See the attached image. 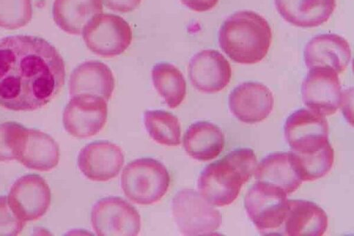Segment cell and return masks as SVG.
I'll list each match as a JSON object with an SVG mask.
<instances>
[{"instance_id":"6da1fadb","label":"cell","mask_w":354,"mask_h":236,"mask_svg":"<svg viewBox=\"0 0 354 236\" xmlns=\"http://www.w3.org/2000/svg\"><path fill=\"white\" fill-rule=\"evenodd\" d=\"M65 64L43 38L13 35L0 39V106L34 111L50 102L65 80Z\"/></svg>"},{"instance_id":"7a4b0ae2","label":"cell","mask_w":354,"mask_h":236,"mask_svg":"<svg viewBox=\"0 0 354 236\" xmlns=\"http://www.w3.org/2000/svg\"><path fill=\"white\" fill-rule=\"evenodd\" d=\"M257 165V157L252 149L230 152L201 172L197 183L200 194L214 206L231 204L239 196L242 185L254 174Z\"/></svg>"},{"instance_id":"3957f363","label":"cell","mask_w":354,"mask_h":236,"mask_svg":"<svg viewBox=\"0 0 354 236\" xmlns=\"http://www.w3.org/2000/svg\"><path fill=\"white\" fill-rule=\"evenodd\" d=\"M272 42L266 19L252 10L238 11L228 17L218 31L222 51L234 62L252 64L267 55Z\"/></svg>"},{"instance_id":"277c9868","label":"cell","mask_w":354,"mask_h":236,"mask_svg":"<svg viewBox=\"0 0 354 236\" xmlns=\"http://www.w3.org/2000/svg\"><path fill=\"white\" fill-rule=\"evenodd\" d=\"M170 183L167 169L159 161L142 158L129 163L121 175L125 196L139 205H151L167 193Z\"/></svg>"},{"instance_id":"5b68a950","label":"cell","mask_w":354,"mask_h":236,"mask_svg":"<svg viewBox=\"0 0 354 236\" xmlns=\"http://www.w3.org/2000/svg\"><path fill=\"white\" fill-rule=\"evenodd\" d=\"M287 194L280 188L257 181L247 192L244 206L246 212L263 235H282L288 210Z\"/></svg>"},{"instance_id":"8992f818","label":"cell","mask_w":354,"mask_h":236,"mask_svg":"<svg viewBox=\"0 0 354 236\" xmlns=\"http://www.w3.org/2000/svg\"><path fill=\"white\" fill-rule=\"evenodd\" d=\"M171 212L184 235H210L222 223L220 212L192 189L176 193L171 201Z\"/></svg>"},{"instance_id":"52a82bcc","label":"cell","mask_w":354,"mask_h":236,"mask_svg":"<svg viewBox=\"0 0 354 236\" xmlns=\"http://www.w3.org/2000/svg\"><path fill=\"white\" fill-rule=\"evenodd\" d=\"M84 42L93 53L112 57L124 53L132 41V30L122 17L113 14H98L84 26Z\"/></svg>"},{"instance_id":"ba28073f","label":"cell","mask_w":354,"mask_h":236,"mask_svg":"<svg viewBox=\"0 0 354 236\" xmlns=\"http://www.w3.org/2000/svg\"><path fill=\"white\" fill-rule=\"evenodd\" d=\"M91 222L99 236H135L141 228L137 210L119 197H107L92 207Z\"/></svg>"},{"instance_id":"9c48e42d","label":"cell","mask_w":354,"mask_h":236,"mask_svg":"<svg viewBox=\"0 0 354 236\" xmlns=\"http://www.w3.org/2000/svg\"><path fill=\"white\" fill-rule=\"evenodd\" d=\"M106 101L90 94L71 97L63 112V125L71 136L86 138L98 134L107 120Z\"/></svg>"},{"instance_id":"30bf717a","label":"cell","mask_w":354,"mask_h":236,"mask_svg":"<svg viewBox=\"0 0 354 236\" xmlns=\"http://www.w3.org/2000/svg\"><path fill=\"white\" fill-rule=\"evenodd\" d=\"M8 201L14 213L24 221H36L47 212L51 192L46 180L38 174H27L11 186Z\"/></svg>"},{"instance_id":"8fae6325","label":"cell","mask_w":354,"mask_h":236,"mask_svg":"<svg viewBox=\"0 0 354 236\" xmlns=\"http://www.w3.org/2000/svg\"><path fill=\"white\" fill-rule=\"evenodd\" d=\"M284 135L292 151H315L328 143V125L325 116L310 109L292 113L284 124Z\"/></svg>"},{"instance_id":"7c38bea8","label":"cell","mask_w":354,"mask_h":236,"mask_svg":"<svg viewBox=\"0 0 354 236\" xmlns=\"http://www.w3.org/2000/svg\"><path fill=\"white\" fill-rule=\"evenodd\" d=\"M301 96L310 109L324 116L335 114L342 100L337 73L329 67L310 69L302 82Z\"/></svg>"},{"instance_id":"4fadbf2b","label":"cell","mask_w":354,"mask_h":236,"mask_svg":"<svg viewBox=\"0 0 354 236\" xmlns=\"http://www.w3.org/2000/svg\"><path fill=\"white\" fill-rule=\"evenodd\" d=\"M124 162L122 149L107 140L91 143L81 149L77 165L88 179L107 181L116 177Z\"/></svg>"},{"instance_id":"5bb4252c","label":"cell","mask_w":354,"mask_h":236,"mask_svg":"<svg viewBox=\"0 0 354 236\" xmlns=\"http://www.w3.org/2000/svg\"><path fill=\"white\" fill-rule=\"evenodd\" d=\"M188 74L196 89L213 93L223 90L230 83L232 69L220 52L205 49L192 57L188 66Z\"/></svg>"},{"instance_id":"9a60e30c","label":"cell","mask_w":354,"mask_h":236,"mask_svg":"<svg viewBox=\"0 0 354 236\" xmlns=\"http://www.w3.org/2000/svg\"><path fill=\"white\" fill-rule=\"evenodd\" d=\"M228 105L231 113L240 121L254 124L263 121L274 107L272 91L266 85L246 82L236 86L230 93Z\"/></svg>"},{"instance_id":"2e32d148","label":"cell","mask_w":354,"mask_h":236,"mask_svg":"<svg viewBox=\"0 0 354 236\" xmlns=\"http://www.w3.org/2000/svg\"><path fill=\"white\" fill-rule=\"evenodd\" d=\"M304 57L309 69L329 67L339 73L347 68L351 58V50L343 37L336 34H321L306 44Z\"/></svg>"},{"instance_id":"e0dca14e","label":"cell","mask_w":354,"mask_h":236,"mask_svg":"<svg viewBox=\"0 0 354 236\" xmlns=\"http://www.w3.org/2000/svg\"><path fill=\"white\" fill-rule=\"evenodd\" d=\"M16 160L29 169L48 172L59 163V145L46 133L27 128L21 140Z\"/></svg>"},{"instance_id":"ac0fdd59","label":"cell","mask_w":354,"mask_h":236,"mask_svg":"<svg viewBox=\"0 0 354 236\" xmlns=\"http://www.w3.org/2000/svg\"><path fill=\"white\" fill-rule=\"evenodd\" d=\"M115 89V78L110 68L98 60L86 61L71 73L68 82L71 97L90 94L102 98L106 102Z\"/></svg>"},{"instance_id":"d6986e66","label":"cell","mask_w":354,"mask_h":236,"mask_svg":"<svg viewBox=\"0 0 354 236\" xmlns=\"http://www.w3.org/2000/svg\"><path fill=\"white\" fill-rule=\"evenodd\" d=\"M282 235L321 236L328 226L326 212L316 203L303 199L288 200Z\"/></svg>"},{"instance_id":"ffe728a7","label":"cell","mask_w":354,"mask_h":236,"mask_svg":"<svg viewBox=\"0 0 354 236\" xmlns=\"http://www.w3.org/2000/svg\"><path fill=\"white\" fill-rule=\"evenodd\" d=\"M276 8L287 22L301 28L316 27L333 14L335 0H274Z\"/></svg>"},{"instance_id":"44dd1931","label":"cell","mask_w":354,"mask_h":236,"mask_svg":"<svg viewBox=\"0 0 354 236\" xmlns=\"http://www.w3.org/2000/svg\"><path fill=\"white\" fill-rule=\"evenodd\" d=\"M186 153L194 159L207 161L217 157L225 145L222 130L207 121H198L192 124L183 138Z\"/></svg>"},{"instance_id":"7402d4cb","label":"cell","mask_w":354,"mask_h":236,"mask_svg":"<svg viewBox=\"0 0 354 236\" xmlns=\"http://www.w3.org/2000/svg\"><path fill=\"white\" fill-rule=\"evenodd\" d=\"M254 174L257 181L274 185L287 194L294 192L303 182L289 152L268 154L257 165Z\"/></svg>"},{"instance_id":"603a6c76","label":"cell","mask_w":354,"mask_h":236,"mask_svg":"<svg viewBox=\"0 0 354 236\" xmlns=\"http://www.w3.org/2000/svg\"><path fill=\"white\" fill-rule=\"evenodd\" d=\"M102 10V0H55L52 12L55 23L62 30L79 35Z\"/></svg>"},{"instance_id":"cb8c5ba5","label":"cell","mask_w":354,"mask_h":236,"mask_svg":"<svg viewBox=\"0 0 354 236\" xmlns=\"http://www.w3.org/2000/svg\"><path fill=\"white\" fill-rule=\"evenodd\" d=\"M151 78L155 89L169 108H176L182 103L187 85L182 72L176 66L167 62L155 64Z\"/></svg>"},{"instance_id":"d4e9b609","label":"cell","mask_w":354,"mask_h":236,"mask_svg":"<svg viewBox=\"0 0 354 236\" xmlns=\"http://www.w3.org/2000/svg\"><path fill=\"white\" fill-rule=\"evenodd\" d=\"M293 165L302 181H313L324 177L332 168L334 150L328 142L322 148L310 152L290 151Z\"/></svg>"},{"instance_id":"484cf974","label":"cell","mask_w":354,"mask_h":236,"mask_svg":"<svg viewBox=\"0 0 354 236\" xmlns=\"http://www.w3.org/2000/svg\"><path fill=\"white\" fill-rule=\"evenodd\" d=\"M144 124L149 136L157 143L177 146L180 143L181 127L178 118L163 110H147Z\"/></svg>"},{"instance_id":"4316f807","label":"cell","mask_w":354,"mask_h":236,"mask_svg":"<svg viewBox=\"0 0 354 236\" xmlns=\"http://www.w3.org/2000/svg\"><path fill=\"white\" fill-rule=\"evenodd\" d=\"M32 17L31 0H0V27L18 29L27 25Z\"/></svg>"},{"instance_id":"83f0119b","label":"cell","mask_w":354,"mask_h":236,"mask_svg":"<svg viewBox=\"0 0 354 236\" xmlns=\"http://www.w3.org/2000/svg\"><path fill=\"white\" fill-rule=\"evenodd\" d=\"M26 127L15 122L0 124V161L16 160L17 149Z\"/></svg>"},{"instance_id":"f1b7e54d","label":"cell","mask_w":354,"mask_h":236,"mask_svg":"<svg viewBox=\"0 0 354 236\" xmlns=\"http://www.w3.org/2000/svg\"><path fill=\"white\" fill-rule=\"evenodd\" d=\"M26 223L12 210L8 197L0 196V235H17L22 231Z\"/></svg>"},{"instance_id":"f546056e","label":"cell","mask_w":354,"mask_h":236,"mask_svg":"<svg viewBox=\"0 0 354 236\" xmlns=\"http://www.w3.org/2000/svg\"><path fill=\"white\" fill-rule=\"evenodd\" d=\"M104 4L109 9L120 12H129L135 10L141 3L142 0H102Z\"/></svg>"},{"instance_id":"4dcf8cb0","label":"cell","mask_w":354,"mask_h":236,"mask_svg":"<svg viewBox=\"0 0 354 236\" xmlns=\"http://www.w3.org/2000/svg\"><path fill=\"white\" fill-rule=\"evenodd\" d=\"M181 3L190 10L202 12L212 10L218 0H180Z\"/></svg>"}]
</instances>
